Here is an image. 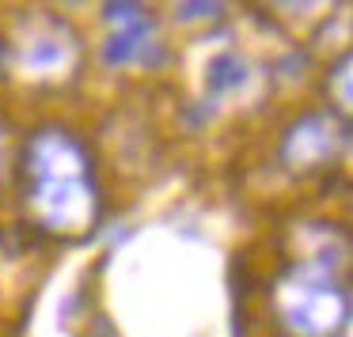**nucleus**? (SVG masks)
I'll use <instances>...</instances> for the list:
<instances>
[]
</instances>
